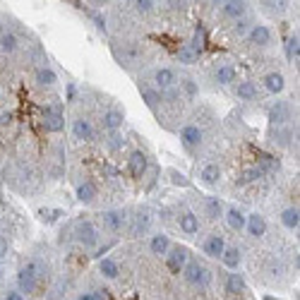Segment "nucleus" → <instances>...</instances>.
<instances>
[{
    "label": "nucleus",
    "mask_w": 300,
    "mask_h": 300,
    "mask_svg": "<svg viewBox=\"0 0 300 300\" xmlns=\"http://www.w3.org/2000/svg\"><path fill=\"white\" fill-rule=\"evenodd\" d=\"M166 257H168L166 259V262H168V269H171L173 274H180L182 269H185V264H187V259H190V252H187V247L175 245L166 252Z\"/></svg>",
    "instance_id": "nucleus-1"
},
{
    "label": "nucleus",
    "mask_w": 300,
    "mask_h": 300,
    "mask_svg": "<svg viewBox=\"0 0 300 300\" xmlns=\"http://www.w3.org/2000/svg\"><path fill=\"white\" fill-rule=\"evenodd\" d=\"M75 236L84 247H94L98 243V231L91 221H79L75 226Z\"/></svg>",
    "instance_id": "nucleus-2"
},
{
    "label": "nucleus",
    "mask_w": 300,
    "mask_h": 300,
    "mask_svg": "<svg viewBox=\"0 0 300 300\" xmlns=\"http://www.w3.org/2000/svg\"><path fill=\"white\" fill-rule=\"evenodd\" d=\"M154 84H156V89L163 94V91H168V89H175L178 77H175V72H173L171 67H159V70H154Z\"/></svg>",
    "instance_id": "nucleus-3"
},
{
    "label": "nucleus",
    "mask_w": 300,
    "mask_h": 300,
    "mask_svg": "<svg viewBox=\"0 0 300 300\" xmlns=\"http://www.w3.org/2000/svg\"><path fill=\"white\" fill-rule=\"evenodd\" d=\"M43 128H46V132H60L65 128L63 113L53 106H46L43 108Z\"/></svg>",
    "instance_id": "nucleus-4"
},
{
    "label": "nucleus",
    "mask_w": 300,
    "mask_h": 300,
    "mask_svg": "<svg viewBox=\"0 0 300 300\" xmlns=\"http://www.w3.org/2000/svg\"><path fill=\"white\" fill-rule=\"evenodd\" d=\"M147 166H149V161H147V154H144V151H132V154H130L128 168H130V175H132L135 180L144 178V173H147Z\"/></svg>",
    "instance_id": "nucleus-5"
},
{
    "label": "nucleus",
    "mask_w": 300,
    "mask_h": 300,
    "mask_svg": "<svg viewBox=\"0 0 300 300\" xmlns=\"http://www.w3.org/2000/svg\"><path fill=\"white\" fill-rule=\"evenodd\" d=\"M182 276L187 283H194V286H199L207 281V269L199 264V262H194V259H187V264L182 269Z\"/></svg>",
    "instance_id": "nucleus-6"
},
{
    "label": "nucleus",
    "mask_w": 300,
    "mask_h": 300,
    "mask_svg": "<svg viewBox=\"0 0 300 300\" xmlns=\"http://www.w3.org/2000/svg\"><path fill=\"white\" fill-rule=\"evenodd\" d=\"M202 250H204V255H207V257L219 259L221 255H224V250H226V240H224V236H221V233H212V236L204 240Z\"/></svg>",
    "instance_id": "nucleus-7"
},
{
    "label": "nucleus",
    "mask_w": 300,
    "mask_h": 300,
    "mask_svg": "<svg viewBox=\"0 0 300 300\" xmlns=\"http://www.w3.org/2000/svg\"><path fill=\"white\" fill-rule=\"evenodd\" d=\"M125 221H128V214H125L123 209H111V212H104V214H101V224H104V228H108V231H120V228L125 226Z\"/></svg>",
    "instance_id": "nucleus-8"
},
{
    "label": "nucleus",
    "mask_w": 300,
    "mask_h": 300,
    "mask_svg": "<svg viewBox=\"0 0 300 300\" xmlns=\"http://www.w3.org/2000/svg\"><path fill=\"white\" fill-rule=\"evenodd\" d=\"M290 120V106L286 101H276L274 106L269 108V123L271 125H283Z\"/></svg>",
    "instance_id": "nucleus-9"
},
{
    "label": "nucleus",
    "mask_w": 300,
    "mask_h": 300,
    "mask_svg": "<svg viewBox=\"0 0 300 300\" xmlns=\"http://www.w3.org/2000/svg\"><path fill=\"white\" fill-rule=\"evenodd\" d=\"M180 140L185 144V149H194V147H199V142H202V128L199 125H185L180 130Z\"/></svg>",
    "instance_id": "nucleus-10"
},
{
    "label": "nucleus",
    "mask_w": 300,
    "mask_h": 300,
    "mask_svg": "<svg viewBox=\"0 0 300 300\" xmlns=\"http://www.w3.org/2000/svg\"><path fill=\"white\" fill-rule=\"evenodd\" d=\"M245 228L252 238H262L267 233V221H264L262 214H250V216H245Z\"/></svg>",
    "instance_id": "nucleus-11"
},
{
    "label": "nucleus",
    "mask_w": 300,
    "mask_h": 300,
    "mask_svg": "<svg viewBox=\"0 0 300 300\" xmlns=\"http://www.w3.org/2000/svg\"><path fill=\"white\" fill-rule=\"evenodd\" d=\"M36 286H39V281L34 279L32 271H29L27 267L20 269V274H17V290H20L22 295H24V293H27V295H29V293H34V290H36Z\"/></svg>",
    "instance_id": "nucleus-12"
},
{
    "label": "nucleus",
    "mask_w": 300,
    "mask_h": 300,
    "mask_svg": "<svg viewBox=\"0 0 300 300\" xmlns=\"http://www.w3.org/2000/svg\"><path fill=\"white\" fill-rule=\"evenodd\" d=\"M247 41L255 43V46H267V43H271V32H269V27L255 24V27L250 29V34H247Z\"/></svg>",
    "instance_id": "nucleus-13"
},
{
    "label": "nucleus",
    "mask_w": 300,
    "mask_h": 300,
    "mask_svg": "<svg viewBox=\"0 0 300 300\" xmlns=\"http://www.w3.org/2000/svg\"><path fill=\"white\" fill-rule=\"evenodd\" d=\"M224 219H226V224H228V228H233V231H243V228H245V214H243V209H238V207L226 209Z\"/></svg>",
    "instance_id": "nucleus-14"
},
{
    "label": "nucleus",
    "mask_w": 300,
    "mask_h": 300,
    "mask_svg": "<svg viewBox=\"0 0 300 300\" xmlns=\"http://www.w3.org/2000/svg\"><path fill=\"white\" fill-rule=\"evenodd\" d=\"M178 226H180V231L185 236H194V233L199 231V216L192 214V212H185V214L180 216Z\"/></svg>",
    "instance_id": "nucleus-15"
},
{
    "label": "nucleus",
    "mask_w": 300,
    "mask_h": 300,
    "mask_svg": "<svg viewBox=\"0 0 300 300\" xmlns=\"http://www.w3.org/2000/svg\"><path fill=\"white\" fill-rule=\"evenodd\" d=\"M72 135L77 140H91L94 137V128H91V123L86 118H77L72 123Z\"/></svg>",
    "instance_id": "nucleus-16"
},
{
    "label": "nucleus",
    "mask_w": 300,
    "mask_h": 300,
    "mask_svg": "<svg viewBox=\"0 0 300 300\" xmlns=\"http://www.w3.org/2000/svg\"><path fill=\"white\" fill-rule=\"evenodd\" d=\"M149 250H151V255H166V252L171 250V240H168V236H166V233H156V236H151Z\"/></svg>",
    "instance_id": "nucleus-17"
},
{
    "label": "nucleus",
    "mask_w": 300,
    "mask_h": 300,
    "mask_svg": "<svg viewBox=\"0 0 300 300\" xmlns=\"http://www.w3.org/2000/svg\"><path fill=\"white\" fill-rule=\"evenodd\" d=\"M140 94H142V98H144V104L149 108H156L161 104V91L156 89V86H151V84H140Z\"/></svg>",
    "instance_id": "nucleus-18"
},
{
    "label": "nucleus",
    "mask_w": 300,
    "mask_h": 300,
    "mask_svg": "<svg viewBox=\"0 0 300 300\" xmlns=\"http://www.w3.org/2000/svg\"><path fill=\"white\" fill-rule=\"evenodd\" d=\"M221 12H224L228 20H240L245 15V3H238V0H228L221 5Z\"/></svg>",
    "instance_id": "nucleus-19"
},
{
    "label": "nucleus",
    "mask_w": 300,
    "mask_h": 300,
    "mask_svg": "<svg viewBox=\"0 0 300 300\" xmlns=\"http://www.w3.org/2000/svg\"><path fill=\"white\" fill-rule=\"evenodd\" d=\"M204 212L209 219H224V202L219 199V197H207V202H204Z\"/></svg>",
    "instance_id": "nucleus-20"
},
{
    "label": "nucleus",
    "mask_w": 300,
    "mask_h": 300,
    "mask_svg": "<svg viewBox=\"0 0 300 300\" xmlns=\"http://www.w3.org/2000/svg\"><path fill=\"white\" fill-rule=\"evenodd\" d=\"M264 86H267V91H271V94H281L283 86H286V79H283L281 72H269L264 77Z\"/></svg>",
    "instance_id": "nucleus-21"
},
{
    "label": "nucleus",
    "mask_w": 300,
    "mask_h": 300,
    "mask_svg": "<svg viewBox=\"0 0 300 300\" xmlns=\"http://www.w3.org/2000/svg\"><path fill=\"white\" fill-rule=\"evenodd\" d=\"M120 125H123V111H118V108H111V111H106V113H104V128H106V130L116 132Z\"/></svg>",
    "instance_id": "nucleus-22"
},
{
    "label": "nucleus",
    "mask_w": 300,
    "mask_h": 300,
    "mask_svg": "<svg viewBox=\"0 0 300 300\" xmlns=\"http://www.w3.org/2000/svg\"><path fill=\"white\" fill-rule=\"evenodd\" d=\"M221 262H224L228 269H238L240 262H243V252L238 247H226L224 255H221Z\"/></svg>",
    "instance_id": "nucleus-23"
},
{
    "label": "nucleus",
    "mask_w": 300,
    "mask_h": 300,
    "mask_svg": "<svg viewBox=\"0 0 300 300\" xmlns=\"http://www.w3.org/2000/svg\"><path fill=\"white\" fill-rule=\"evenodd\" d=\"M199 178H202L204 185H216V182L221 180V168L216 166V163H207L199 173Z\"/></svg>",
    "instance_id": "nucleus-24"
},
{
    "label": "nucleus",
    "mask_w": 300,
    "mask_h": 300,
    "mask_svg": "<svg viewBox=\"0 0 300 300\" xmlns=\"http://www.w3.org/2000/svg\"><path fill=\"white\" fill-rule=\"evenodd\" d=\"M245 290V279L233 271V274H228V279H226V293H231V295H238V293H243Z\"/></svg>",
    "instance_id": "nucleus-25"
},
{
    "label": "nucleus",
    "mask_w": 300,
    "mask_h": 300,
    "mask_svg": "<svg viewBox=\"0 0 300 300\" xmlns=\"http://www.w3.org/2000/svg\"><path fill=\"white\" fill-rule=\"evenodd\" d=\"M281 224L286 226V228H298L300 224V212H298V207H288V209H283L281 212Z\"/></svg>",
    "instance_id": "nucleus-26"
},
{
    "label": "nucleus",
    "mask_w": 300,
    "mask_h": 300,
    "mask_svg": "<svg viewBox=\"0 0 300 300\" xmlns=\"http://www.w3.org/2000/svg\"><path fill=\"white\" fill-rule=\"evenodd\" d=\"M236 94L243 101H252V98H257V84L255 82H240L236 86Z\"/></svg>",
    "instance_id": "nucleus-27"
},
{
    "label": "nucleus",
    "mask_w": 300,
    "mask_h": 300,
    "mask_svg": "<svg viewBox=\"0 0 300 300\" xmlns=\"http://www.w3.org/2000/svg\"><path fill=\"white\" fill-rule=\"evenodd\" d=\"M214 77L219 84H231V82H236V67L233 65H221Z\"/></svg>",
    "instance_id": "nucleus-28"
},
{
    "label": "nucleus",
    "mask_w": 300,
    "mask_h": 300,
    "mask_svg": "<svg viewBox=\"0 0 300 300\" xmlns=\"http://www.w3.org/2000/svg\"><path fill=\"white\" fill-rule=\"evenodd\" d=\"M94 197H96V187H94L91 182H82V185H77V199H79L82 204H89Z\"/></svg>",
    "instance_id": "nucleus-29"
},
{
    "label": "nucleus",
    "mask_w": 300,
    "mask_h": 300,
    "mask_svg": "<svg viewBox=\"0 0 300 300\" xmlns=\"http://www.w3.org/2000/svg\"><path fill=\"white\" fill-rule=\"evenodd\" d=\"M140 58H142L140 46H137V43H128V46L123 48V58H120V60H123L125 65H130V63H137Z\"/></svg>",
    "instance_id": "nucleus-30"
},
{
    "label": "nucleus",
    "mask_w": 300,
    "mask_h": 300,
    "mask_svg": "<svg viewBox=\"0 0 300 300\" xmlns=\"http://www.w3.org/2000/svg\"><path fill=\"white\" fill-rule=\"evenodd\" d=\"M197 58H199V53L194 51L190 43H185V46H180V48H178V60H180V63L192 65V63H197Z\"/></svg>",
    "instance_id": "nucleus-31"
},
{
    "label": "nucleus",
    "mask_w": 300,
    "mask_h": 300,
    "mask_svg": "<svg viewBox=\"0 0 300 300\" xmlns=\"http://www.w3.org/2000/svg\"><path fill=\"white\" fill-rule=\"evenodd\" d=\"M36 82L41 86H53L55 82H58V77H55V72L51 67H39V70H36Z\"/></svg>",
    "instance_id": "nucleus-32"
},
{
    "label": "nucleus",
    "mask_w": 300,
    "mask_h": 300,
    "mask_svg": "<svg viewBox=\"0 0 300 300\" xmlns=\"http://www.w3.org/2000/svg\"><path fill=\"white\" fill-rule=\"evenodd\" d=\"M98 269H101V274H104L106 279H116V276H118V274H120L118 264H116V262H113V259H111V257L101 259V262H98Z\"/></svg>",
    "instance_id": "nucleus-33"
},
{
    "label": "nucleus",
    "mask_w": 300,
    "mask_h": 300,
    "mask_svg": "<svg viewBox=\"0 0 300 300\" xmlns=\"http://www.w3.org/2000/svg\"><path fill=\"white\" fill-rule=\"evenodd\" d=\"M262 175H264V173L259 171L257 166H255V168H245V171H243L240 175H238L236 185H240V187H243V185H247V182H255L257 178H262Z\"/></svg>",
    "instance_id": "nucleus-34"
},
{
    "label": "nucleus",
    "mask_w": 300,
    "mask_h": 300,
    "mask_svg": "<svg viewBox=\"0 0 300 300\" xmlns=\"http://www.w3.org/2000/svg\"><path fill=\"white\" fill-rule=\"evenodd\" d=\"M0 48H3L5 53H12V51L17 48V36L10 32H3L0 34Z\"/></svg>",
    "instance_id": "nucleus-35"
},
{
    "label": "nucleus",
    "mask_w": 300,
    "mask_h": 300,
    "mask_svg": "<svg viewBox=\"0 0 300 300\" xmlns=\"http://www.w3.org/2000/svg\"><path fill=\"white\" fill-rule=\"evenodd\" d=\"M27 269L34 274V279H46V274H48V269H46V264L43 262H39V259H32V262H27Z\"/></svg>",
    "instance_id": "nucleus-36"
},
{
    "label": "nucleus",
    "mask_w": 300,
    "mask_h": 300,
    "mask_svg": "<svg viewBox=\"0 0 300 300\" xmlns=\"http://www.w3.org/2000/svg\"><path fill=\"white\" fill-rule=\"evenodd\" d=\"M204 43H207V32H204L202 27H197V29H194V36H192V43H190V46H192L197 53H202V51H204Z\"/></svg>",
    "instance_id": "nucleus-37"
},
{
    "label": "nucleus",
    "mask_w": 300,
    "mask_h": 300,
    "mask_svg": "<svg viewBox=\"0 0 300 300\" xmlns=\"http://www.w3.org/2000/svg\"><path fill=\"white\" fill-rule=\"evenodd\" d=\"M298 53H300V39L298 36H290L286 41V55L288 60H298Z\"/></svg>",
    "instance_id": "nucleus-38"
},
{
    "label": "nucleus",
    "mask_w": 300,
    "mask_h": 300,
    "mask_svg": "<svg viewBox=\"0 0 300 300\" xmlns=\"http://www.w3.org/2000/svg\"><path fill=\"white\" fill-rule=\"evenodd\" d=\"M147 228H149V216L140 214L135 219V226H132V236H140V233H144Z\"/></svg>",
    "instance_id": "nucleus-39"
},
{
    "label": "nucleus",
    "mask_w": 300,
    "mask_h": 300,
    "mask_svg": "<svg viewBox=\"0 0 300 300\" xmlns=\"http://www.w3.org/2000/svg\"><path fill=\"white\" fill-rule=\"evenodd\" d=\"M168 175H171V182H173V185H178V187H187V185H190L187 175H185V173H180V171H175V168H171V171H168Z\"/></svg>",
    "instance_id": "nucleus-40"
},
{
    "label": "nucleus",
    "mask_w": 300,
    "mask_h": 300,
    "mask_svg": "<svg viewBox=\"0 0 300 300\" xmlns=\"http://www.w3.org/2000/svg\"><path fill=\"white\" fill-rule=\"evenodd\" d=\"M154 5H156V3H151V0H137V3H135V10L137 12H151L154 10Z\"/></svg>",
    "instance_id": "nucleus-41"
},
{
    "label": "nucleus",
    "mask_w": 300,
    "mask_h": 300,
    "mask_svg": "<svg viewBox=\"0 0 300 300\" xmlns=\"http://www.w3.org/2000/svg\"><path fill=\"white\" fill-rule=\"evenodd\" d=\"M91 20H94V24H96V29L106 32V17H104L101 12H94V15H91Z\"/></svg>",
    "instance_id": "nucleus-42"
},
{
    "label": "nucleus",
    "mask_w": 300,
    "mask_h": 300,
    "mask_svg": "<svg viewBox=\"0 0 300 300\" xmlns=\"http://www.w3.org/2000/svg\"><path fill=\"white\" fill-rule=\"evenodd\" d=\"M123 144H125V137H120L118 132H113L111 135V149H120Z\"/></svg>",
    "instance_id": "nucleus-43"
},
{
    "label": "nucleus",
    "mask_w": 300,
    "mask_h": 300,
    "mask_svg": "<svg viewBox=\"0 0 300 300\" xmlns=\"http://www.w3.org/2000/svg\"><path fill=\"white\" fill-rule=\"evenodd\" d=\"M182 86H185L187 96H194V94H197V84H194L192 79H185V82H182Z\"/></svg>",
    "instance_id": "nucleus-44"
},
{
    "label": "nucleus",
    "mask_w": 300,
    "mask_h": 300,
    "mask_svg": "<svg viewBox=\"0 0 300 300\" xmlns=\"http://www.w3.org/2000/svg\"><path fill=\"white\" fill-rule=\"evenodd\" d=\"M8 252H10V243H8V238H3V236H0V259L5 257Z\"/></svg>",
    "instance_id": "nucleus-45"
},
{
    "label": "nucleus",
    "mask_w": 300,
    "mask_h": 300,
    "mask_svg": "<svg viewBox=\"0 0 300 300\" xmlns=\"http://www.w3.org/2000/svg\"><path fill=\"white\" fill-rule=\"evenodd\" d=\"M12 123V113H0V128H8Z\"/></svg>",
    "instance_id": "nucleus-46"
},
{
    "label": "nucleus",
    "mask_w": 300,
    "mask_h": 300,
    "mask_svg": "<svg viewBox=\"0 0 300 300\" xmlns=\"http://www.w3.org/2000/svg\"><path fill=\"white\" fill-rule=\"evenodd\" d=\"M5 300H24V295H22L20 290H8V293H5Z\"/></svg>",
    "instance_id": "nucleus-47"
},
{
    "label": "nucleus",
    "mask_w": 300,
    "mask_h": 300,
    "mask_svg": "<svg viewBox=\"0 0 300 300\" xmlns=\"http://www.w3.org/2000/svg\"><path fill=\"white\" fill-rule=\"evenodd\" d=\"M94 300H106V295H104V290H96V293H94Z\"/></svg>",
    "instance_id": "nucleus-48"
},
{
    "label": "nucleus",
    "mask_w": 300,
    "mask_h": 300,
    "mask_svg": "<svg viewBox=\"0 0 300 300\" xmlns=\"http://www.w3.org/2000/svg\"><path fill=\"white\" fill-rule=\"evenodd\" d=\"M77 300H94V293H84V295H79Z\"/></svg>",
    "instance_id": "nucleus-49"
}]
</instances>
